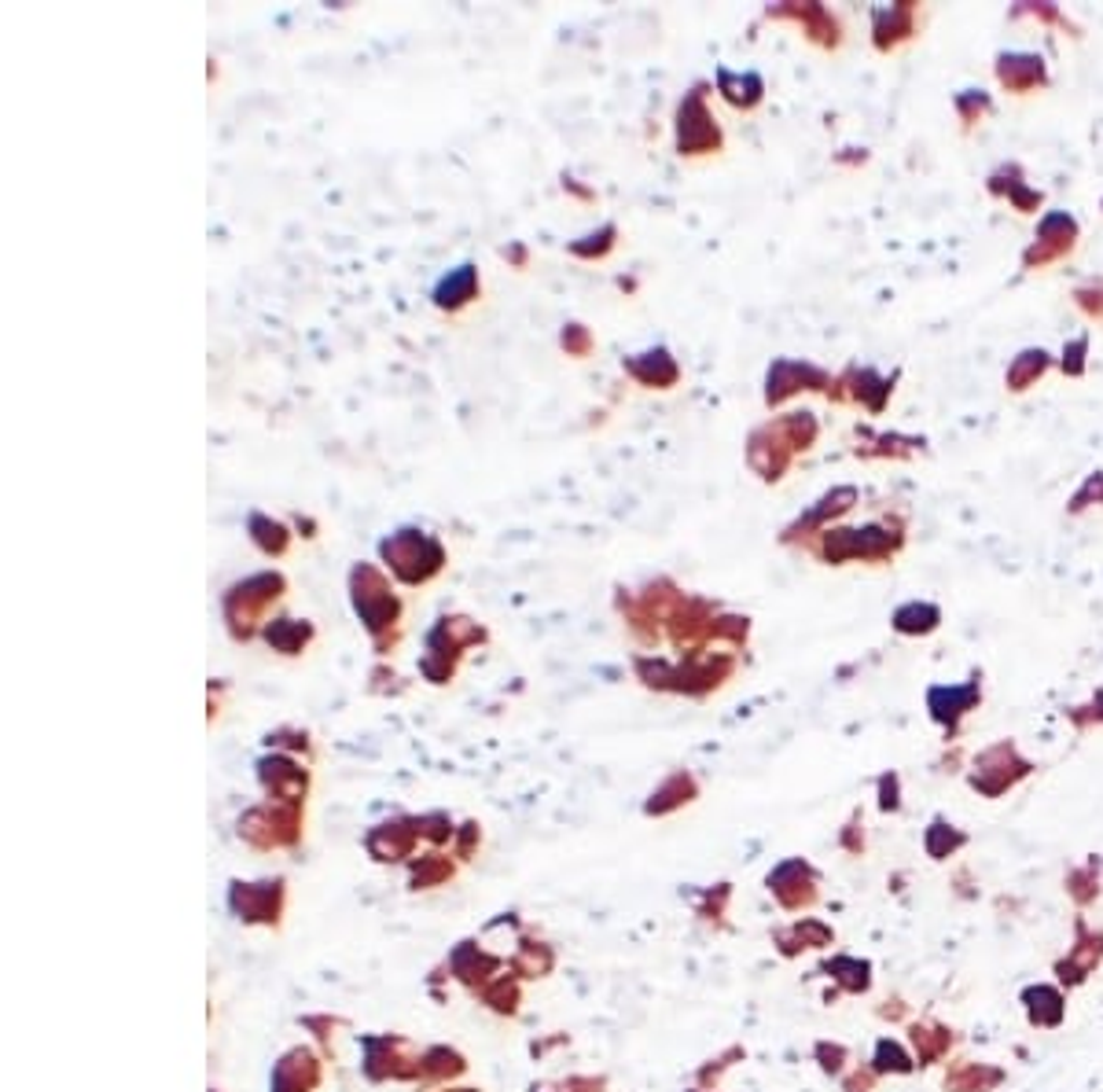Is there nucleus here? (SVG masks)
Listing matches in <instances>:
<instances>
[{"label":"nucleus","mask_w":1103,"mask_h":1092,"mask_svg":"<svg viewBox=\"0 0 1103 1092\" xmlns=\"http://www.w3.org/2000/svg\"><path fill=\"white\" fill-rule=\"evenodd\" d=\"M1030 773H1034V765L1019 755L1016 743H997V747L979 755L975 773H971V787L979 794H985V799H1001L1004 791H1011V787L1019 780H1026Z\"/></svg>","instance_id":"obj_1"},{"label":"nucleus","mask_w":1103,"mask_h":1092,"mask_svg":"<svg viewBox=\"0 0 1103 1092\" xmlns=\"http://www.w3.org/2000/svg\"><path fill=\"white\" fill-rule=\"evenodd\" d=\"M1103 964V930L1089 927L1078 916L1074 920V945L1066 949V956L1056 960V979H1060L1063 990H1078L1089 982V974H1097V968Z\"/></svg>","instance_id":"obj_2"},{"label":"nucleus","mask_w":1103,"mask_h":1092,"mask_svg":"<svg viewBox=\"0 0 1103 1092\" xmlns=\"http://www.w3.org/2000/svg\"><path fill=\"white\" fill-rule=\"evenodd\" d=\"M1022 1011L1034 1031H1060L1066 1019V993L1052 982H1034L1022 990Z\"/></svg>","instance_id":"obj_3"},{"label":"nucleus","mask_w":1103,"mask_h":1092,"mask_svg":"<svg viewBox=\"0 0 1103 1092\" xmlns=\"http://www.w3.org/2000/svg\"><path fill=\"white\" fill-rule=\"evenodd\" d=\"M1008 1081V1070L982 1060H953L946 1067L941 1089L946 1092H997Z\"/></svg>","instance_id":"obj_4"},{"label":"nucleus","mask_w":1103,"mask_h":1092,"mask_svg":"<svg viewBox=\"0 0 1103 1092\" xmlns=\"http://www.w3.org/2000/svg\"><path fill=\"white\" fill-rule=\"evenodd\" d=\"M982 700V688L975 685H961V688H930L927 692V706H930V718L938 724H946L949 732H956L961 718L975 710V703Z\"/></svg>","instance_id":"obj_5"},{"label":"nucleus","mask_w":1103,"mask_h":1092,"mask_svg":"<svg viewBox=\"0 0 1103 1092\" xmlns=\"http://www.w3.org/2000/svg\"><path fill=\"white\" fill-rule=\"evenodd\" d=\"M909 1045L920 1067H938V1063H946L949 1052H953L956 1034L949 1031V1026L935 1023V1019H920V1023H909Z\"/></svg>","instance_id":"obj_6"},{"label":"nucleus","mask_w":1103,"mask_h":1092,"mask_svg":"<svg viewBox=\"0 0 1103 1092\" xmlns=\"http://www.w3.org/2000/svg\"><path fill=\"white\" fill-rule=\"evenodd\" d=\"M898 537H886L883 530L868 526V530H839L828 537V556L831 559H850V556H883L886 549H894Z\"/></svg>","instance_id":"obj_7"},{"label":"nucleus","mask_w":1103,"mask_h":1092,"mask_svg":"<svg viewBox=\"0 0 1103 1092\" xmlns=\"http://www.w3.org/2000/svg\"><path fill=\"white\" fill-rule=\"evenodd\" d=\"M920 1063H916V1055H912V1049L905 1041H898V1037H879L875 1041V1052H872V1070L875 1074H891V1078H909L912 1070H916Z\"/></svg>","instance_id":"obj_8"},{"label":"nucleus","mask_w":1103,"mask_h":1092,"mask_svg":"<svg viewBox=\"0 0 1103 1092\" xmlns=\"http://www.w3.org/2000/svg\"><path fill=\"white\" fill-rule=\"evenodd\" d=\"M964 846H967L964 831L953 828L949 820H941V817L930 820V828L923 831V849H927L930 861H949V857H956Z\"/></svg>","instance_id":"obj_9"},{"label":"nucleus","mask_w":1103,"mask_h":1092,"mask_svg":"<svg viewBox=\"0 0 1103 1092\" xmlns=\"http://www.w3.org/2000/svg\"><path fill=\"white\" fill-rule=\"evenodd\" d=\"M1001 82L1011 88H1030L1045 82L1042 56H1001Z\"/></svg>","instance_id":"obj_10"},{"label":"nucleus","mask_w":1103,"mask_h":1092,"mask_svg":"<svg viewBox=\"0 0 1103 1092\" xmlns=\"http://www.w3.org/2000/svg\"><path fill=\"white\" fill-rule=\"evenodd\" d=\"M1066 894H1071L1078 909L1097 906L1100 901V865L1085 861L1078 868H1071V875H1066Z\"/></svg>","instance_id":"obj_11"},{"label":"nucleus","mask_w":1103,"mask_h":1092,"mask_svg":"<svg viewBox=\"0 0 1103 1092\" xmlns=\"http://www.w3.org/2000/svg\"><path fill=\"white\" fill-rule=\"evenodd\" d=\"M828 971L846 986L850 993H868L872 986V964L868 960H854V956H839L836 964H828Z\"/></svg>","instance_id":"obj_12"},{"label":"nucleus","mask_w":1103,"mask_h":1092,"mask_svg":"<svg viewBox=\"0 0 1103 1092\" xmlns=\"http://www.w3.org/2000/svg\"><path fill=\"white\" fill-rule=\"evenodd\" d=\"M938 625V607L930 604H909L894 614V630L901 633H930Z\"/></svg>","instance_id":"obj_13"},{"label":"nucleus","mask_w":1103,"mask_h":1092,"mask_svg":"<svg viewBox=\"0 0 1103 1092\" xmlns=\"http://www.w3.org/2000/svg\"><path fill=\"white\" fill-rule=\"evenodd\" d=\"M1045 369H1048V354L1045 350H1026L1016 364H1011V372H1008L1011 390H1026Z\"/></svg>","instance_id":"obj_14"},{"label":"nucleus","mask_w":1103,"mask_h":1092,"mask_svg":"<svg viewBox=\"0 0 1103 1092\" xmlns=\"http://www.w3.org/2000/svg\"><path fill=\"white\" fill-rule=\"evenodd\" d=\"M879 810L883 813H898L901 810V780L898 773H886L879 780Z\"/></svg>","instance_id":"obj_15"},{"label":"nucleus","mask_w":1103,"mask_h":1092,"mask_svg":"<svg viewBox=\"0 0 1103 1092\" xmlns=\"http://www.w3.org/2000/svg\"><path fill=\"white\" fill-rule=\"evenodd\" d=\"M821 1055H824V1070L839 1074L842 1060H846V1049H842V1045H821Z\"/></svg>","instance_id":"obj_16"},{"label":"nucleus","mask_w":1103,"mask_h":1092,"mask_svg":"<svg viewBox=\"0 0 1103 1092\" xmlns=\"http://www.w3.org/2000/svg\"><path fill=\"white\" fill-rule=\"evenodd\" d=\"M879 1011H883L891 1023H901V1019H909V1005H905L901 997H891V1000H886V1008H879Z\"/></svg>","instance_id":"obj_17"},{"label":"nucleus","mask_w":1103,"mask_h":1092,"mask_svg":"<svg viewBox=\"0 0 1103 1092\" xmlns=\"http://www.w3.org/2000/svg\"><path fill=\"white\" fill-rule=\"evenodd\" d=\"M1081 354H1085V338H1078L1071 350V372H1081Z\"/></svg>","instance_id":"obj_18"}]
</instances>
